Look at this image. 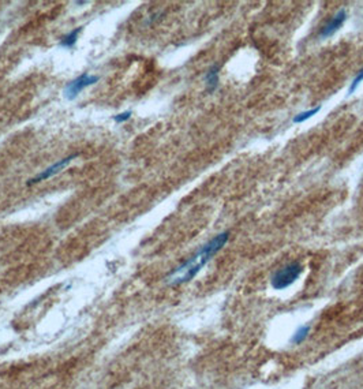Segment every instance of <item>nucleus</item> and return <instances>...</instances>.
Masks as SVG:
<instances>
[{
  "label": "nucleus",
  "mask_w": 363,
  "mask_h": 389,
  "mask_svg": "<svg viewBox=\"0 0 363 389\" xmlns=\"http://www.w3.org/2000/svg\"><path fill=\"white\" fill-rule=\"evenodd\" d=\"M74 159H77V154H71V156H67L64 159L56 161V163H54V164L50 165V167H47L44 171H41V172L37 174L34 178H32V179L28 182V185H36V183H39V182L47 181V179H50L52 176L58 175L59 172L66 170Z\"/></svg>",
  "instance_id": "nucleus-4"
},
{
  "label": "nucleus",
  "mask_w": 363,
  "mask_h": 389,
  "mask_svg": "<svg viewBox=\"0 0 363 389\" xmlns=\"http://www.w3.org/2000/svg\"><path fill=\"white\" fill-rule=\"evenodd\" d=\"M303 272V265L298 261L288 263L286 266H283L279 270H276L272 279H270V284L273 290L281 291L288 288L297 281Z\"/></svg>",
  "instance_id": "nucleus-2"
},
{
  "label": "nucleus",
  "mask_w": 363,
  "mask_h": 389,
  "mask_svg": "<svg viewBox=\"0 0 363 389\" xmlns=\"http://www.w3.org/2000/svg\"><path fill=\"white\" fill-rule=\"evenodd\" d=\"M219 70H220V67L215 65L213 67H210L209 71L206 72V75H205V85H206V90L209 93L215 92L219 86Z\"/></svg>",
  "instance_id": "nucleus-6"
},
{
  "label": "nucleus",
  "mask_w": 363,
  "mask_h": 389,
  "mask_svg": "<svg viewBox=\"0 0 363 389\" xmlns=\"http://www.w3.org/2000/svg\"><path fill=\"white\" fill-rule=\"evenodd\" d=\"M346 19H347L346 10H339L333 17L330 18L328 22L325 23L324 28L321 29L319 37H321V39H328V37H330V36H333V34H335L336 32L344 25Z\"/></svg>",
  "instance_id": "nucleus-5"
},
{
  "label": "nucleus",
  "mask_w": 363,
  "mask_h": 389,
  "mask_svg": "<svg viewBox=\"0 0 363 389\" xmlns=\"http://www.w3.org/2000/svg\"><path fill=\"white\" fill-rule=\"evenodd\" d=\"M228 239H230V232L228 231L216 235L213 239H210L208 243H205L198 252L188 258L187 261H184L178 268L174 269L165 277V283L171 285V287H176V285L184 284V283H187L190 280H193L199 273V270L204 268L205 265L209 262L210 259L215 257L223 247L226 246Z\"/></svg>",
  "instance_id": "nucleus-1"
},
{
  "label": "nucleus",
  "mask_w": 363,
  "mask_h": 389,
  "mask_svg": "<svg viewBox=\"0 0 363 389\" xmlns=\"http://www.w3.org/2000/svg\"><path fill=\"white\" fill-rule=\"evenodd\" d=\"M100 77L97 75H92V74H82L75 79H72L70 82L67 83L66 88L63 90V94L67 100H74L77 97L78 94L82 92L83 89L92 86L94 83L99 82Z\"/></svg>",
  "instance_id": "nucleus-3"
},
{
  "label": "nucleus",
  "mask_w": 363,
  "mask_h": 389,
  "mask_svg": "<svg viewBox=\"0 0 363 389\" xmlns=\"http://www.w3.org/2000/svg\"><path fill=\"white\" fill-rule=\"evenodd\" d=\"M81 32H82V28H77L71 30L70 33H67L66 36L60 40V47H63V48H72V47L75 45V43H77Z\"/></svg>",
  "instance_id": "nucleus-7"
},
{
  "label": "nucleus",
  "mask_w": 363,
  "mask_h": 389,
  "mask_svg": "<svg viewBox=\"0 0 363 389\" xmlns=\"http://www.w3.org/2000/svg\"><path fill=\"white\" fill-rule=\"evenodd\" d=\"M319 110H321V107L319 105H317L315 108H311V110H307V111H303V112H299L298 115L294 116V119H292V122L297 125V123H303V122L308 121L310 118H313L317 112H319Z\"/></svg>",
  "instance_id": "nucleus-8"
},
{
  "label": "nucleus",
  "mask_w": 363,
  "mask_h": 389,
  "mask_svg": "<svg viewBox=\"0 0 363 389\" xmlns=\"http://www.w3.org/2000/svg\"><path fill=\"white\" fill-rule=\"evenodd\" d=\"M308 332H310V328H308L307 325L301 326V328L298 329L297 332H295V334L292 336L291 341L294 343V344H301V343H303V341L306 340Z\"/></svg>",
  "instance_id": "nucleus-9"
},
{
  "label": "nucleus",
  "mask_w": 363,
  "mask_h": 389,
  "mask_svg": "<svg viewBox=\"0 0 363 389\" xmlns=\"http://www.w3.org/2000/svg\"><path fill=\"white\" fill-rule=\"evenodd\" d=\"M362 82H363V68H361V70L358 71L357 75H355V78L352 79L351 85H350V88H348V94L354 93V92L358 89V86H359Z\"/></svg>",
  "instance_id": "nucleus-10"
},
{
  "label": "nucleus",
  "mask_w": 363,
  "mask_h": 389,
  "mask_svg": "<svg viewBox=\"0 0 363 389\" xmlns=\"http://www.w3.org/2000/svg\"><path fill=\"white\" fill-rule=\"evenodd\" d=\"M130 118H131V111H124V112H121L119 115L114 116V121H115L116 123H124V122L128 121Z\"/></svg>",
  "instance_id": "nucleus-11"
}]
</instances>
